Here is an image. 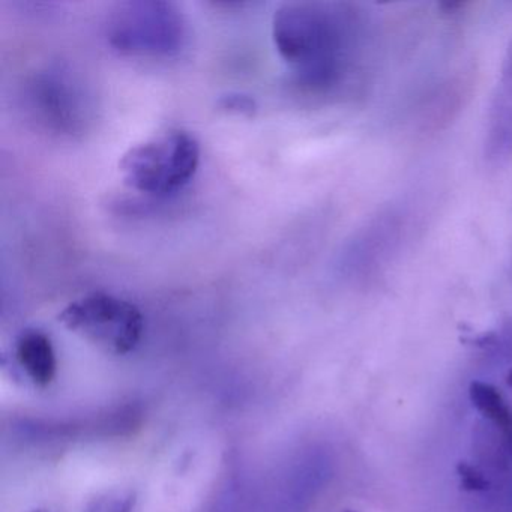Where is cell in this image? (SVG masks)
<instances>
[{
    "label": "cell",
    "mask_w": 512,
    "mask_h": 512,
    "mask_svg": "<svg viewBox=\"0 0 512 512\" xmlns=\"http://www.w3.org/2000/svg\"><path fill=\"white\" fill-rule=\"evenodd\" d=\"M272 38L296 85L308 94L328 95L355 67L361 23L343 5L292 2L275 11Z\"/></svg>",
    "instance_id": "cell-1"
},
{
    "label": "cell",
    "mask_w": 512,
    "mask_h": 512,
    "mask_svg": "<svg viewBox=\"0 0 512 512\" xmlns=\"http://www.w3.org/2000/svg\"><path fill=\"white\" fill-rule=\"evenodd\" d=\"M200 146L196 137L172 130L151 137L125 152L119 170L125 184L139 193L167 197L196 175Z\"/></svg>",
    "instance_id": "cell-2"
},
{
    "label": "cell",
    "mask_w": 512,
    "mask_h": 512,
    "mask_svg": "<svg viewBox=\"0 0 512 512\" xmlns=\"http://www.w3.org/2000/svg\"><path fill=\"white\" fill-rule=\"evenodd\" d=\"M110 47L134 58H169L182 50L187 25L169 2L136 0L119 4L106 25Z\"/></svg>",
    "instance_id": "cell-3"
},
{
    "label": "cell",
    "mask_w": 512,
    "mask_h": 512,
    "mask_svg": "<svg viewBox=\"0 0 512 512\" xmlns=\"http://www.w3.org/2000/svg\"><path fill=\"white\" fill-rule=\"evenodd\" d=\"M59 322L112 355H127L136 349L145 329L142 311L136 305L104 292L71 302L59 314Z\"/></svg>",
    "instance_id": "cell-4"
},
{
    "label": "cell",
    "mask_w": 512,
    "mask_h": 512,
    "mask_svg": "<svg viewBox=\"0 0 512 512\" xmlns=\"http://www.w3.org/2000/svg\"><path fill=\"white\" fill-rule=\"evenodd\" d=\"M28 100L38 121L49 130L68 136L82 131L86 118L83 94L67 74H38L29 85Z\"/></svg>",
    "instance_id": "cell-5"
},
{
    "label": "cell",
    "mask_w": 512,
    "mask_h": 512,
    "mask_svg": "<svg viewBox=\"0 0 512 512\" xmlns=\"http://www.w3.org/2000/svg\"><path fill=\"white\" fill-rule=\"evenodd\" d=\"M17 362L34 385L47 386L55 379L58 358L55 346L46 332L25 329L20 332L14 346Z\"/></svg>",
    "instance_id": "cell-6"
},
{
    "label": "cell",
    "mask_w": 512,
    "mask_h": 512,
    "mask_svg": "<svg viewBox=\"0 0 512 512\" xmlns=\"http://www.w3.org/2000/svg\"><path fill=\"white\" fill-rule=\"evenodd\" d=\"M469 398L472 406L482 416L499 428L506 443H512V410L509 409L502 394L490 383L472 382L469 386Z\"/></svg>",
    "instance_id": "cell-7"
},
{
    "label": "cell",
    "mask_w": 512,
    "mask_h": 512,
    "mask_svg": "<svg viewBox=\"0 0 512 512\" xmlns=\"http://www.w3.org/2000/svg\"><path fill=\"white\" fill-rule=\"evenodd\" d=\"M502 88H500L497 104L494 107V124H497L496 136H499L500 142H505L508 146L509 140L512 143V47L509 50V58L506 61L505 73H503Z\"/></svg>",
    "instance_id": "cell-8"
},
{
    "label": "cell",
    "mask_w": 512,
    "mask_h": 512,
    "mask_svg": "<svg viewBox=\"0 0 512 512\" xmlns=\"http://www.w3.org/2000/svg\"><path fill=\"white\" fill-rule=\"evenodd\" d=\"M137 493L133 488H112L89 500L83 512H133Z\"/></svg>",
    "instance_id": "cell-9"
},
{
    "label": "cell",
    "mask_w": 512,
    "mask_h": 512,
    "mask_svg": "<svg viewBox=\"0 0 512 512\" xmlns=\"http://www.w3.org/2000/svg\"><path fill=\"white\" fill-rule=\"evenodd\" d=\"M455 470H457L458 478H460L461 487L466 491L479 493V491L488 490V487H490V482L485 478L484 473L478 467L467 463V461H460Z\"/></svg>",
    "instance_id": "cell-10"
},
{
    "label": "cell",
    "mask_w": 512,
    "mask_h": 512,
    "mask_svg": "<svg viewBox=\"0 0 512 512\" xmlns=\"http://www.w3.org/2000/svg\"><path fill=\"white\" fill-rule=\"evenodd\" d=\"M221 107L230 113L251 115L254 112V101L245 97V95H227L221 100Z\"/></svg>",
    "instance_id": "cell-11"
},
{
    "label": "cell",
    "mask_w": 512,
    "mask_h": 512,
    "mask_svg": "<svg viewBox=\"0 0 512 512\" xmlns=\"http://www.w3.org/2000/svg\"><path fill=\"white\" fill-rule=\"evenodd\" d=\"M506 383H508V386H511L512 388V370L509 371L508 376H506Z\"/></svg>",
    "instance_id": "cell-12"
},
{
    "label": "cell",
    "mask_w": 512,
    "mask_h": 512,
    "mask_svg": "<svg viewBox=\"0 0 512 512\" xmlns=\"http://www.w3.org/2000/svg\"><path fill=\"white\" fill-rule=\"evenodd\" d=\"M29 512H52V511H49V509H46V508H37V509H32V511H29Z\"/></svg>",
    "instance_id": "cell-13"
},
{
    "label": "cell",
    "mask_w": 512,
    "mask_h": 512,
    "mask_svg": "<svg viewBox=\"0 0 512 512\" xmlns=\"http://www.w3.org/2000/svg\"><path fill=\"white\" fill-rule=\"evenodd\" d=\"M344 512H355V511H352V509H346V511Z\"/></svg>",
    "instance_id": "cell-14"
}]
</instances>
